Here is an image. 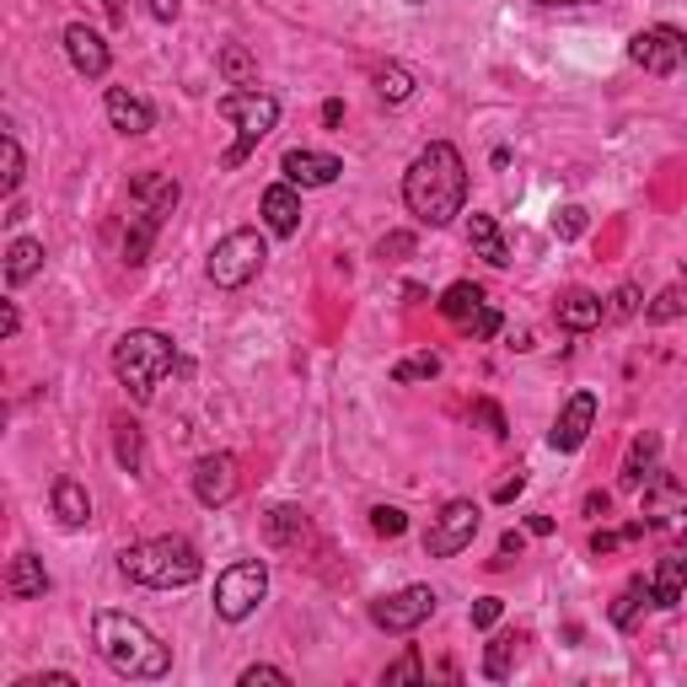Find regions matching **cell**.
Segmentation results:
<instances>
[{
	"label": "cell",
	"instance_id": "26",
	"mask_svg": "<svg viewBox=\"0 0 687 687\" xmlns=\"http://www.w3.org/2000/svg\"><path fill=\"white\" fill-rule=\"evenodd\" d=\"M479 306H483V291H479V285H473V279H457V285H446V296H441V317L462 328V323H468Z\"/></svg>",
	"mask_w": 687,
	"mask_h": 687
},
{
	"label": "cell",
	"instance_id": "27",
	"mask_svg": "<svg viewBox=\"0 0 687 687\" xmlns=\"http://www.w3.org/2000/svg\"><path fill=\"white\" fill-rule=\"evenodd\" d=\"M114 457H119V468H129V473L146 468V446H140V424H135V419H119V424H114Z\"/></svg>",
	"mask_w": 687,
	"mask_h": 687
},
{
	"label": "cell",
	"instance_id": "47",
	"mask_svg": "<svg viewBox=\"0 0 687 687\" xmlns=\"http://www.w3.org/2000/svg\"><path fill=\"white\" fill-rule=\"evenodd\" d=\"M146 11H150V17H156V22H178L183 0H146Z\"/></svg>",
	"mask_w": 687,
	"mask_h": 687
},
{
	"label": "cell",
	"instance_id": "1",
	"mask_svg": "<svg viewBox=\"0 0 687 687\" xmlns=\"http://www.w3.org/2000/svg\"><path fill=\"white\" fill-rule=\"evenodd\" d=\"M403 205L424 226H451L468 205V161L446 140H430L403 173Z\"/></svg>",
	"mask_w": 687,
	"mask_h": 687
},
{
	"label": "cell",
	"instance_id": "40",
	"mask_svg": "<svg viewBox=\"0 0 687 687\" xmlns=\"http://www.w3.org/2000/svg\"><path fill=\"white\" fill-rule=\"evenodd\" d=\"M586 232V209L580 205H565L559 215H553V237H565V242H575Z\"/></svg>",
	"mask_w": 687,
	"mask_h": 687
},
{
	"label": "cell",
	"instance_id": "45",
	"mask_svg": "<svg viewBox=\"0 0 687 687\" xmlns=\"http://www.w3.org/2000/svg\"><path fill=\"white\" fill-rule=\"evenodd\" d=\"M11 687H76V677L70 671H43V677H22V683Z\"/></svg>",
	"mask_w": 687,
	"mask_h": 687
},
{
	"label": "cell",
	"instance_id": "15",
	"mask_svg": "<svg viewBox=\"0 0 687 687\" xmlns=\"http://www.w3.org/2000/svg\"><path fill=\"white\" fill-rule=\"evenodd\" d=\"M65 55H70V65H76V76H87V81L108 76V65H114L102 32L87 28V22H70V28H65Z\"/></svg>",
	"mask_w": 687,
	"mask_h": 687
},
{
	"label": "cell",
	"instance_id": "52",
	"mask_svg": "<svg viewBox=\"0 0 687 687\" xmlns=\"http://www.w3.org/2000/svg\"><path fill=\"white\" fill-rule=\"evenodd\" d=\"M527 532H532V538H548V532H553V516H532Z\"/></svg>",
	"mask_w": 687,
	"mask_h": 687
},
{
	"label": "cell",
	"instance_id": "30",
	"mask_svg": "<svg viewBox=\"0 0 687 687\" xmlns=\"http://www.w3.org/2000/svg\"><path fill=\"white\" fill-rule=\"evenodd\" d=\"M220 76H226L232 87H253V81H258V65H253V55H247L242 43H226V49H220Z\"/></svg>",
	"mask_w": 687,
	"mask_h": 687
},
{
	"label": "cell",
	"instance_id": "28",
	"mask_svg": "<svg viewBox=\"0 0 687 687\" xmlns=\"http://www.w3.org/2000/svg\"><path fill=\"white\" fill-rule=\"evenodd\" d=\"M441 376V355L435 350H424V355H409L392 365V382H403V387H414V382H435Z\"/></svg>",
	"mask_w": 687,
	"mask_h": 687
},
{
	"label": "cell",
	"instance_id": "14",
	"mask_svg": "<svg viewBox=\"0 0 687 687\" xmlns=\"http://www.w3.org/2000/svg\"><path fill=\"white\" fill-rule=\"evenodd\" d=\"M129 199H135V209L140 215H150L156 226L178 209V199H183V188H178V178L173 173H135L129 178Z\"/></svg>",
	"mask_w": 687,
	"mask_h": 687
},
{
	"label": "cell",
	"instance_id": "31",
	"mask_svg": "<svg viewBox=\"0 0 687 687\" xmlns=\"http://www.w3.org/2000/svg\"><path fill=\"white\" fill-rule=\"evenodd\" d=\"M376 97H382V102H409V97H414V76H409L403 65H382V70H376Z\"/></svg>",
	"mask_w": 687,
	"mask_h": 687
},
{
	"label": "cell",
	"instance_id": "56",
	"mask_svg": "<svg viewBox=\"0 0 687 687\" xmlns=\"http://www.w3.org/2000/svg\"><path fill=\"white\" fill-rule=\"evenodd\" d=\"M683 586H687V559H683Z\"/></svg>",
	"mask_w": 687,
	"mask_h": 687
},
{
	"label": "cell",
	"instance_id": "32",
	"mask_svg": "<svg viewBox=\"0 0 687 687\" xmlns=\"http://www.w3.org/2000/svg\"><path fill=\"white\" fill-rule=\"evenodd\" d=\"M516 634H494L489 639V656H483V677H494V683H506L510 677V660H516Z\"/></svg>",
	"mask_w": 687,
	"mask_h": 687
},
{
	"label": "cell",
	"instance_id": "50",
	"mask_svg": "<svg viewBox=\"0 0 687 687\" xmlns=\"http://www.w3.org/2000/svg\"><path fill=\"white\" fill-rule=\"evenodd\" d=\"M521 489H527V479L516 473V479H506V483H500V489H494V500H500V506H510V500H516Z\"/></svg>",
	"mask_w": 687,
	"mask_h": 687
},
{
	"label": "cell",
	"instance_id": "55",
	"mask_svg": "<svg viewBox=\"0 0 687 687\" xmlns=\"http://www.w3.org/2000/svg\"><path fill=\"white\" fill-rule=\"evenodd\" d=\"M538 6H591V0H538Z\"/></svg>",
	"mask_w": 687,
	"mask_h": 687
},
{
	"label": "cell",
	"instance_id": "20",
	"mask_svg": "<svg viewBox=\"0 0 687 687\" xmlns=\"http://www.w3.org/2000/svg\"><path fill=\"white\" fill-rule=\"evenodd\" d=\"M468 247L479 253L483 264H494V269H506L510 264V247H506V237H500V226H494V215H468Z\"/></svg>",
	"mask_w": 687,
	"mask_h": 687
},
{
	"label": "cell",
	"instance_id": "35",
	"mask_svg": "<svg viewBox=\"0 0 687 687\" xmlns=\"http://www.w3.org/2000/svg\"><path fill=\"white\" fill-rule=\"evenodd\" d=\"M22 167H28V161H22L17 135H6V140H0V188H6V194H17V188H22Z\"/></svg>",
	"mask_w": 687,
	"mask_h": 687
},
{
	"label": "cell",
	"instance_id": "11",
	"mask_svg": "<svg viewBox=\"0 0 687 687\" xmlns=\"http://www.w3.org/2000/svg\"><path fill=\"white\" fill-rule=\"evenodd\" d=\"M639 516L645 527H683L687 521V489L671 473H650L639 489Z\"/></svg>",
	"mask_w": 687,
	"mask_h": 687
},
{
	"label": "cell",
	"instance_id": "57",
	"mask_svg": "<svg viewBox=\"0 0 687 687\" xmlns=\"http://www.w3.org/2000/svg\"><path fill=\"white\" fill-rule=\"evenodd\" d=\"M409 6H424V0H409Z\"/></svg>",
	"mask_w": 687,
	"mask_h": 687
},
{
	"label": "cell",
	"instance_id": "51",
	"mask_svg": "<svg viewBox=\"0 0 687 687\" xmlns=\"http://www.w3.org/2000/svg\"><path fill=\"white\" fill-rule=\"evenodd\" d=\"M323 124H328V129H338V124H344V102H338V97H328V102H323Z\"/></svg>",
	"mask_w": 687,
	"mask_h": 687
},
{
	"label": "cell",
	"instance_id": "39",
	"mask_svg": "<svg viewBox=\"0 0 687 687\" xmlns=\"http://www.w3.org/2000/svg\"><path fill=\"white\" fill-rule=\"evenodd\" d=\"M639 312V285H618L612 291V301H607V317L612 323H624V317H634Z\"/></svg>",
	"mask_w": 687,
	"mask_h": 687
},
{
	"label": "cell",
	"instance_id": "48",
	"mask_svg": "<svg viewBox=\"0 0 687 687\" xmlns=\"http://www.w3.org/2000/svg\"><path fill=\"white\" fill-rule=\"evenodd\" d=\"M612 548H624V532H597V538H591V553H612Z\"/></svg>",
	"mask_w": 687,
	"mask_h": 687
},
{
	"label": "cell",
	"instance_id": "24",
	"mask_svg": "<svg viewBox=\"0 0 687 687\" xmlns=\"http://www.w3.org/2000/svg\"><path fill=\"white\" fill-rule=\"evenodd\" d=\"M656 451H660V435L656 430H645L634 446H628V457H624V489H645V479L656 473Z\"/></svg>",
	"mask_w": 687,
	"mask_h": 687
},
{
	"label": "cell",
	"instance_id": "25",
	"mask_svg": "<svg viewBox=\"0 0 687 687\" xmlns=\"http://www.w3.org/2000/svg\"><path fill=\"white\" fill-rule=\"evenodd\" d=\"M38 269H43V242L17 237L11 247H6V285H11V291H17V285H28Z\"/></svg>",
	"mask_w": 687,
	"mask_h": 687
},
{
	"label": "cell",
	"instance_id": "6",
	"mask_svg": "<svg viewBox=\"0 0 687 687\" xmlns=\"http://www.w3.org/2000/svg\"><path fill=\"white\" fill-rule=\"evenodd\" d=\"M264 258H269V242L258 237V232H232V237H220L209 247V279L220 285V291H242V285H253L258 269H264Z\"/></svg>",
	"mask_w": 687,
	"mask_h": 687
},
{
	"label": "cell",
	"instance_id": "46",
	"mask_svg": "<svg viewBox=\"0 0 687 687\" xmlns=\"http://www.w3.org/2000/svg\"><path fill=\"white\" fill-rule=\"evenodd\" d=\"M521 548H527V538H521V532H506V538H500V559H494V565L506 569L510 559H521Z\"/></svg>",
	"mask_w": 687,
	"mask_h": 687
},
{
	"label": "cell",
	"instance_id": "9",
	"mask_svg": "<svg viewBox=\"0 0 687 687\" xmlns=\"http://www.w3.org/2000/svg\"><path fill=\"white\" fill-rule=\"evenodd\" d=\"M628 60L639 65V70H650V76H671V70H683L687 60V32L683 28H639L628 38Z\"/></svg>",
	"mask_w": 687,
	"mask_h": 687
},
{
	"label": "cell",
	"instance_id": "37",
	"mask_svg": "<svg viewBox=\"0 0 687 687\" xmlns=\"http://www.w3.org/2000/svg\"><path fill=\"white\" fill-rule=\"evenodd\" d=\"M424 677V660H419V650H403V656L392 660L387 671H382V683L387 687H398V683H419Z\"/></svg>",
	"mask_w": 687,
	"mask_h": 687
},
{
	"label": "cell",
	"instance_id": "38",
	"mask_svg": "<svg viewBox=\"0 0 687 687\" xmlns=\"http://www.w3.org/2000/svg\"><path fill=\"white\" fill-rule=\"evenodd\" d=\"M462 333H468V338H473V344H483V338H494V333H500V312H494V306H489V301H483L479 312H473V317H468V323H462Z\"/></svg>",
	"mask_w": 687,
	"mask_h": 687
},
{
	"label": "cell",
	"instance_id": "10",
	"mask_svg": "<svg viewBox=\"0 0 687 687\" xmlns=\"http://www.w3.org/2000/svg\"><path fill=\"white\" fill-rule=\"evenodd\" d=\"M430 612H435V591L430 586H403L392 597L371 601V624L382 634H414L419 624H430Z\"/></svg>",
	"mask_w": 687,
	"mask_h": 687
},
{
	"label": "cell",
	"instance_id": "4",
	"mask_svg": "<svg viewBox=\"0 0 687 687\" xmlns=\"http://www.w3.org/2000/svg\"><path fill=\"white\" fill-rule=\"evenodd\" d=\"M173 365H178V344L156 328H129L119 344H114V371H119V382L135 392L140 403L156 398L161 376H167Z\"/></svg>",
	"mask_w": 687,
	"mask_h": 687
},
{
	"label": "cell",
	"instance_id": "44",
	"mask_svg": "<svg viewBox=\"0 0 687 687\" xmlns=\"http://www.w3.org/2000/svg\"><path fill=\"white\" fill-rule=\"evenodd\" d=\"M258 683H274V687H285V683H291V677H285L279 666H247V671H242V687H258Z\"/></svg>",
	"mask_w": 687,
	"mask_h": 687
},
{
	"label": "cell",
	"instance_id": "8",
	"mask_svg": "<svg viewBox=\"0 0 687 687\" xmlns=\"http://www.w3.org/2000/svg\"><path fill=\"white\" fill-rule=\"evenodd\" d=\"M479 527H483V510L473 506V500H451V506L430 521V532H424V553H430V559H457L468 542L479 538Z\"/></svg>",
	"mask_w": 687,
	"mask_h": 687
},
{
	"label": "cell",
	"instance_id": "12",
	"mask_svg": "<svg viewBox=\"0 0 687 687\" xmlns=\"http://www.w3.org/2000/svg\"><path fill=\"white\" fill-rule=\"evenodd\" d=\"M237 457L232 451H209V457H199L194 462V500L199 506H226L232 494H237Z\"/></svg>",
	"mask_w": 687,
	"mask_h": 687
},
{
	"label": "cell",
	"instance_id": "18",
	"mask_svg": "<svg viewBox=\"0 0 687 687\" xmlns=\"http://www.w3.org/2000/svg\"><path fill=\"white\" fill-rule=\"evenodd\" d=\"M264 226H269L274 237H296L301 232V194L296 183H274V188H264Z\"/></svg>",
	"mask_w": 687,
	"mask_h": 687
},
{
	"label": "cell",
	"instance_id": "23",
	"mask_svg": "<svg viewBox=\"0 0 687 687\" xmlns=\"http://www.w3.org/2000/svg\"><path fill=\"white\" fill-rule=\"evenodd\" d=\"M264 538H269V548H296V542L306 538V510L274 506L269 516H264Z\"/></svg>",
	"mask_w": 687,
	"mask_h": 687
},
{
	"label": "cell",
	"instance_id": "19",
	"mask_svg": "<svg viewBox=\"0 0 687 687\" xmlns=\"http://www.w3.org/2000/svg\"><path fill=\"white\" fill-rule=\"evenodd\" d=\"M553 317H559V328H569V333H591L601 317H607V306H601V296H591V291H569V296H559Z\"/></svg>",
	"mask_w": 687,
	"mask_h": 687
},
{
	"label": "cell",
	"instance_id": "17",
	"mask_svg": "<svg viewBox=\"0 0 687 687\" xmlns=\"http://www.w3.org/2000/svg\"><path fill=\"white\" fill-rule=\"evenodd\" d=\"M108 119H114L119 135H146V129H156V108H150L140 91L108 87Z\"/></svg>",
	"mask_w": 687,
	"mask_h": 687
},
{
	"label": "cell",
	"instance_id": "13",
	"mask_svg": "<svg viewBox=\"0 0 687 687\" xmlns=\"http://www.w3.org/2000/svg\"><path fill=\"white\" fill-rule=\"evenodd\" d=\"M591 424H597V392H575V398L565 403V414L553 419V430H548V446L580 451L586 446V435H591Z\"/></svg>",
	"mask_w": 687,
	"mask_h": 687
},
{
	"label": "cell",
	"instance_id": "42",
	"mask_svg": "<svg viewBox=\"0 0 687 687\" xmlns=\"http://www.w3.org/2000/svg\"><path fill=\"white\" fill-rule=\"evenodd\" d=\"M409 253H414V237H409V232H392V237L376 242V258H382V264H398V258H409Z\"/></svg>",
	"mask_w": 687,
	"mask_h": 687
},
{
	"label": "cell",
	"instance_id": "36",
	"mask_svg": "<svg viewBox=\"0 0 687 687\" xmlns=\"http://www.w3.org/2000/svg\"><path fill=\"white\" fill-rule=\"evenodd\" d=\"M371 532H376V538H403V532H409V516L398 506H376L371 510Z\"/></svg>",
	"mask_w": 687,
	"mask_h": 687
},
{
	"label": "cell",
	"instance_id": "33",
	"mask_svg": "<svg viewBox=\"0 0 687 687\" xmlns=\"http://www.w3.org/2000/svg\"><path fill=\"white\" fill-rule=\"evenodd\" d=\"M650 601V580H628L624 597L612 601V624L618 628H634V618H639V607Z\"/></svg>",
	"mask_w": 687,
	"mask_h": 687
},
{
	"label": "cell",
	"instance_id": "34",
	"mask_svg": "<svg viewBox=\"0 0 687 687\" xmlns=\"http://www.w3.org/2000/svg\"><path fill=\"white\" fill-rule=\"evenodd\" d=\"M683 312H687V285H666V291L645 306V317H650V323H677Z\"/></svg>",
	"mask_w": 687,
	"mask_h": 687
},
{
	"label": "cell",
	"instance_id": "7",
	"mask_svg": "<svg viewBox=\"0 0 687 687\" xmlns=\"http://www.w3.org/2000/svg\"><path fill=\"white\" fill-rule=\"evenodd\" d=\"M264 591H269V569L258 565V559H242V565L220 569V580H215V612L226 624H242L264 601Z\"/></svg>",
	"mask_w": 687,
	"mask_h": 687
},
{
	"label": "cell",
	"instance_id": "21",
	"mask_svg": "<svg viewBox=\"0 0 687 687\" xmlns=\"http://www.w3.org/2000/svg\"><path fill=\"white\" fill-rule=\"evenodd\" d=\"M6 591L17 601H32V597H43L49 591V575H43V559L38 553H17L11 559V569H6Z\"/></svg>",
	"mask_w": 687,
	"mask_h": 687
},
{
	"label": "cell",
	"instance_id": "49",
	"mask_svg": "<svg viewBox=\"0 0 687 687\" xmlns=\"http://www.w3.org/2000/svg\"><path fill=\"white\" fill-rule=\"evenodd\" d=\"M17 328H22V317H17V306L6 301V306H0V338H11Z\"/></svg>",
	"mask_w": 687,
	"mask_h": 687
},
{
	"label": "cell",
	"instance_id": "3",
	"mask_svg": "<svg viewBox=\"0 0 687 687\" xmlns=\"http://www.w3.org/2000/svg\"><path fill=\"white\" fill-rule=\"evenodd\" d=\"M119 569L135 586H150V591H183V586H194L205 575V559H199V548L188 538L167 532V538H146L135 548H124Z\"/></svg>",
	"mask_w": 687,
	"mask_h": 687
},
{
	"label": "cell",
	"instance_id": "5",
	"mask_svg": "<svg viewBox=\"0 0 687 687\" xmlns=\"http://www.w3.org/2000/svg\"><path fill=\"white\" fill-rule=\"evenodd\" d=\"M220 119L237 124V146L220 156V167H242L253 150H258V140H269L274 124H279V102H274L269 91L258 87H237L220 97Z\"/></svg>",
	"mask_w": 687,
	"mask_h": 687
},
{
	"label": "cell",
	"instance_id": "2",
	"mask_svg": "<svg viewBox=\"0 0 687 687\" xmlns=\"http://www.w3.org/2000/svg\"><path fill=\"white\" fill-rule=\"evenodd\" d=\"M91 645L108 660V671H119L129 683H161L173 671V650L129 612H97L91 618Z\"/></svg>",
	"mask_w": 687,
	"mask_h": 687
},
{
	"label": "cell",
	"instance_id": "41",
	"mask_svg": "<svg viewBox=\"0 0 687 687\" xmlns=\"http://www.w3.org/2000/svg\"><path fill=\"white\" fill-rule=\"evenodd\" d=\"M473 419H479L483 430H489V435H494V441H506L510 430H506V414H500V403H489V398H479V403H473Z\"/></svg>",
	"mask_w": 687,
	"mask_h": 687
},
{
	"label": "cell",
	"instance_id": "53",
	"mask_svg": "<svg viewBox=\"0 0 687 687\" xmlns=\"http://www.w3.org/2000/svg\"><path fill=\"white\" fill-rule=\"evenodd\" d=\"M102 11H108V22H129V6L124 0H102Z\"/></svg>",
	"mask_w": 687,
	"mask_h": 687
},
{
	"label": "cell",
	"instance_id": "22",
	"mask_svg": "<svg viewBox=\"0 0 687 687\" xmlns=\"http://www.w3.org/2000/svg\"><path fill=\"white\" fill-rule=\"evenodd\" d=\"M55 516H60V527H87L91 521V494H87V483H76V479H55Z\"/></svg>",
	"mask_w": 687,
	"mask_h": 687
},
{
	"label": "cell",
	"instance_id": "29",
	"mask_svg": "<svg viewBox=\"0 0 687 687\" xmlns=\"http://www.w3.org/2000/svg\"><path fill=\"white\" fill-rule=\"evenodd\" d=\"M650 601H656V607H677V601H683V559H666V565L656 569Z\"/></svg>",
	"mask_w": 687,
	"mask_h": 687
},
{
	"label": "cell",
	"instance_id": "54",
	"mask_svg": "<svg viewBox=\"0 0 687 687\" xmlns=\"http://www.w3.org/2000/svg\"><path fill=\"white\" fill-rule=\"evenodd\" d=\"M607 506H612L607 494H586V516H607Z\"/></svg>",
	"mask_w": 687,
	"mask_h": 687
},
{
	"label": "cell",
	"instance_id": "43",
	"mask_svg": "<svg viewBox=\"0 0 687 687\" xmlns=\"http://www.w3.org/2000/svg\"><path fill=\"white\" fill-rule=\"evenodd\" d=\"M500 612H506V601L500 597H479L473 601V628H494L500 624Z\"/></svg>",
	"mask_w": 687,
	"mask_h": 687
},
{
	"label": "cell",
	"instance_id": "16",
	"mask_svg": "<svg viewBox=\"0 0 687 687\" xmlns=\"http://www.w3.org/2000/svg\"><path fill=\"white\" fill-rule=\"evenodd\" d=\"M279 173H285V183H296V188H328L344 173V161L328 156V150H285Z\"/></svg>",
	"mask_w": 687,
	"mask_h": 687
}]
</instances>
